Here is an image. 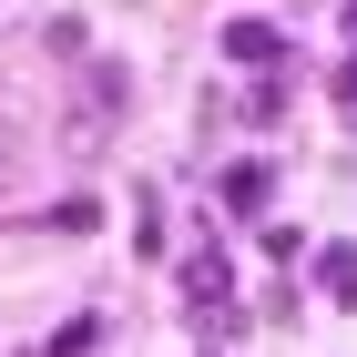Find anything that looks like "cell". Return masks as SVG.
Segmentation results:
<instances>
[{
    "label": "cell",
    "mask_w": 357,
    "mask_h": 357,
    "mask_svg": "<svg viewBox=\"0 0 357 357\" xmlns=\"http://www.w3.org/2000/svg\"><path fill=\"white\" fill-rule=\"evenodd\" d=\"M112 112H123V72H112V61H82V102H72L61 143H72V153H92V143L112 133Z\"/></svg>",
    "instance_id": "6da1fadb"
},
{
    "label": "cell",
    "mask_w": 357,
    "mask_h": 357,
    "mask_svg": "<svg viewBox=\"0 0 357 357\" xmlns=\"http://www.w3.org/2000/svg\"><path fill=\"white\" fill-rule=\"evenodd\" d=\"M184 317H204V327H235V266H225V245L184 255Z\"/></svg>",
    "instance_id": "7a4b0ae2"
},
{
    "label": "cell",
    "mask_w": 357,
    "mask_h": 357,
    "mask_svg": "<svg viewBox=\"0 0 357 357\" xmlns=\"http://www.w3.org/2000/svg\"><path fill=\"white\" fill-rule=\"evenodd\" d=\"M225 61H245V72H275V61H286V31H275V21H225Z\"/></svg>",
    "instance_id": "3957f363"
},
{
    "label": "cell",
    "mask_w": 357,
    "mask_h": 357,
    "mask_svg": "<svg viewBox=\"0 0 357 357\" xmlns=\"http://www.w3.org/2000/svg\"><path fill=\"white\" fill-rule=\"evenodd\" d=\"M317 286H327V306H357V245H327V255H317Z\"/></svg>",
    "instance_id": "277c9868"
},
{
    "label": "cell",
    "mask_w": 357,
    "mask_h": 357,
    "mask_svg": "<svg viewBox=\"0 0 357 357\" xmlns=\"http://www.w3.org/2000/svg\"><path fill=\"white\" fill-rule=\"evenodd\" d=\"M266 194H275L266 164H235V174H225V204H235V215H266Z\"/></svg>",
    "instance_id": "5b68a950"
},
{
    "label": "cell",
    "mask_w": 357,
    "mask_h": 357,
    "mask_svg": "<svg viewBox=\"0 0 357 357\" xmlns=\"http://www.w3.org/2000/svg\"><path fill=\"white\" fill-rule=\"evenodd\" d=\"M41 225H52V235H82V225H102V215H92V194H61Z\"/></svg>",
    "instance_id": "8992f818"
},
{
    "label": "cell",
    "mask_w": 357,
    "mask_h": 357,
    "mask_svg": "<svg viewBox=\"0 0 357 357\" xmlns=\"http://www.w3.org/2000/svg\"><path fill=\"white\" fill-rule=\"evenodd\" d=\"M337 112L357 123V61H337Z\"/></svg>",
    "instance_id": "52a82bcc"
},
{
    "label": "cell",
    "mask_w": 357,
    "mask_h": 357,
    "mask_svg": "<svg viewBox=\"0 0 357 357\" xmlns=\"http://www.w3.org/2000/svg\"><path fill=\"white\" fill-rule=\"evenodd\" d=\"M347 31H357V0H347Z\"/></svg>",
    "instance_id": "ba28073f"
}]
</instances>
